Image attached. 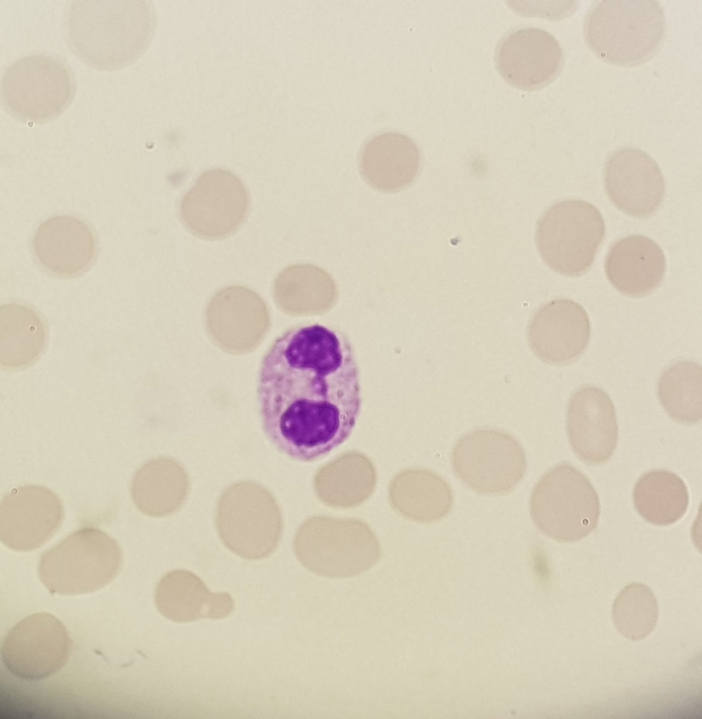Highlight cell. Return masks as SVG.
I'll list each match as a JSON object with an SVG mask.
<instances>
[{
    "instance_id": "obj_1",
    "label": "cell",
    "mask_w": 702,
    "mask_h": 719,
    "mask_svg": "<svg viewBox=\"0 0 702 719\" xmlns=\"http://www.w3.org/2000/svg\"><path fill=\"white\" fill-rule=\"evenodd\" d=\"M256 395L262 430L277 450L303 463L326 456L349 438L361 412L352 343L324 324L286 330L261 360Z\"/></svg>"
},
{
    "instance_id": "obj_2",
    "label": "cell",
    "mask_w": 702,
    "mask_h": 719,
    "mask_svg": "<svg viewBox=\"0 0 702 719\" xmlns=\"http://www.w3.org/2000/svg\"><path fill=\"white\" fill-rule=\"evenodd\" d=\"M154 27L147 1L74 0L65 11L67 46L81 61L101 71L135 61L148 47Z\"/></svg>"
},
{
    "instance_id": "obj_3",
    "label": "cell",
    "mask_w": 702,
    "mask_h": 719,
    "mask_svg": "<svg viewBox=\"0 0 702 719\" xmlns=\"http://www.w3.org/2000/svg\"><path fill=\"white\" fill-rule=\"evenodd\" d=\"M583 35L588 48L604 61L638 66L653 58L664 42V12L655 0L595 1L585 16Z\"/></svg>"
},
{
    "instance_id": "obj_4",
    "label": "cell",
    "mask_w": 702,
    "mask_h": 719,
    "mask_svg": "<svg viewBox=\"0 0 702 719\" xmlns=\"http://www.w3.org/2000/svg\"><path fill=\"white\" fill-rule=\"evenodd\" d=\"M122 562L117 541L100 529L81 528L46 550L39 563V576L53 593H91L110 583Z\"/></svg>"
},
{
    "instance_id": "obj_5",
    "label": "cell",
    "mask_w": 702,
    "mask_h": 719,
    "mask_svg": "<svg viewBox=\"0 0 702 719\" xmlns=\"http://www.w3.org/2000/svg\"><path fill=\"white\" fill-rule=\"evenodd\" d=\"M600 513L598 495L588 478L569 463L548 470L534 487L530 514L548 537L574 542L597 527Z\"/></svg>"
},
{
    "instance_id": "obj_6",
    "label": "cell",
    "mask_w": 702,
    "mask_h": 719,
    "mask_svg": "<svg viewBox=\"0 0 702 719\" xmlns=\"http://www.w3.org/2000/svg\"><path fill=\"white\" fill-rule=\"evenodd\" d=\"M605 234L600 211L581 199H566L548 207L538 220L536 243L545 263L569 277L585 274L591 268Z\"/></svg>"
},
{
    "instance_id": "obj_7",
    "label": "cell",
    "mask_w": 702,
    "mask_h": 719,
    "mask_svg": "<svg viewBox=\"0 0 702 719\" xmlns=\"http://www.w3.org/2000/svg\"><path fill=\"white\" fill-rule=\"evenodd\" d=\"M74 91V79L66 64L40 53L13 62L1 80L6 109L28 123L44 124L59 117L71 103Z\"/></svg>"
},
{
    "instance_id": "obj_8",
    "label": "cell",
    "mask_w": 702,
    "mask_h": 719,
    "mask_svg": "<svg viewBox=\"0 0 702 719\" xmlns=\"http://www.w3.org/2000/svg\"><path fill=\"white\" fill-rule=\"evenodd\" d=\"M456 475L475 492L496 495L511 491L524 477L525 451L508 433L479 428L461 437L451 452Z\"/></svg>"
},
{
    "instance_id": "obj_9",
    "label": "cell",
    "mask_w": 702,
    "mask_h": 719,
    "mask_svg": "<svg viewBox=\"0 0 702 719\" xmlns=\"http://www.w3.org/2000/svg\"><path fill=\"white\" fill-rule=\"evenodd\" d=\"M249 207V191L241 179L228 170L212 169L201 173L184 194L179 216L194 236L218 240L242 226Z\"/></svg>"
},
{
    "instance_id": "obj_10",
    "label": "cell",
    "mask_w": 702,
    "mask_h": 719,
    "mask_svg": "<svg viewBox=\"0 0 702 719\" xmlns=\"http://www.w3.org/2000/svg\"><path fill=\"white\" fill-rule=\"evenodd\" d=\"M70 638L63 624L47 613L29 615L6 635L1 647L5 667L18 678H48L65 664Z\"/></svg>"
},
{
    "instance_id": "obj_11",
    "label": "cell",
    "mask_w": 702,
    "mask_h": 719,
    "mask_svg": "<svg viewBox=\"0 0 702 719\" xmlns=\"http://www.w3.org/2000/svg\"><path fill=\"white\" fill-rule=\"evenodd\" d=\"M63 517L60 498L48 488L34 484L16 487L1 501V541L16 551L34 550L55 534Z\"/></svg>"
},
{
    "instance_id": "obj_12",
    "label": "cell",
    "mask_w": 702,
    "mask_h": 719,
    "mask_svg": "<svg viewBox=\"0 0 702 719\" xmlns=\"http://www.w3.org/2000/svg\"><path fill=\"white\" fill-rule=\"evenodd\" d=\"M604 184L607 195L619 210L639 218L654 215L665 194L658 164L647 152L635 147L621 148L609 156Z\"/></svg>"
},
{
    "instance_id": "obj_13",
    "label": "cell",
    "mask_w": 702,
    "mask_h": 719,
    "mask_svg": "<svg viewBox=\"0 0 702 719\" xmlns=\"http://www.w3.org/2000/svg\"><path fill=\"white\" fill-rule=\"evenodd\" d=\"M564 57L557 40L535 27L512 31L498 43L495 52L498 72L511 86L533 91L551 83L559 74Z\"/></svg>"
},
{
    "instance_id": "obj_14",
    "label": "cell",
    "mask_w": 702,
    "mask_h": 719,
    "mask_svg": "<svg viewBox=\"0 0 702 719\" xmlns=\"http://www.w3.org/2000/svg\"><path fill=\"white\" fill-rule=\"evenodd\" d=\"M529 345L542 362L564 365L586 350L590 323L585 310L567 298H557L538 307L526 330Z\"/></svg>"
},
{
    "instance_id": "obj_15",
    "label": "cell",
    "mask_w": 702,
    "mask_h": 719,
    "mask_svg": "<svg viewBox=\"0 0 702 719\" xmlns=\"http://www.w3.org/2000/svg\"><path fill=\"white\" fill-rule=\"evenodd\" d=\"M567 432L577 458L589 465L606 463L618 440L614 404L602 389L585 385L571 396L567 408Z\"/></svg>"
},
{
    "instance_id": "obj_16",
    "label": "cell",
    "mask_w": 702,
    "mask_h": 719,
    "mask_svg": "<svg viewBox=\"0 0 702 719\" xmlns=\"http://www.w3.org/2000/svg\"><path fill=\"white\" fill-rule=\"evenodd\" d=\"M34 257L44 271L58 278L86 272L97 254L95 232L84 220L70 215L51 216L42 222L32 239Z\"/></svg>"
},
{
    "instance_id": "obj_17",
    "label": "cell",
    "mask_w": 702,
    "mask_h": 719,
    "mask_svg": "<svg viewBox=\"0 0 702 719\" xmlns=\"http://www.w3.org/2000/svg\"><path fill=\"white\" fill-rule=\"evenodd\" d=\"M610 284L621 293L641 297L654 291L665 272L661 248L650 238L633 235L614 243L604 260Z\"/></svg>"
},
{
    "instance_id": "obj_18",
    "label": "cell",
    "mask_w": 702,
    "mask_h": 719,
    "mask_svg": "<svg viewBox=\"0 0 702 719\" xmlns=\"http://www.w3.org/2000/svg\"><path fill=\"white\" fill-rule=\"evenodd\" d=\"M420 162V150L411 138L397 132H385L364 145L359 166L362 176L371 187L395 192L415 180Z\"/></svg>"
},
{
    "instance_id": "obj_19",
    "label": "cell",
    "mask_w": 702,
    "mask_h": 719,
    "mask_svg": "<svg viewBox=\"0 0 702 719\" xmlns=\"http://www.w3.org/2000/svg\"><path fill=\"white\" fill-rule=\"evenodd\" d=\"M155 603L163 616L176 622L223 619L234 608L227 593L211 592L197 576L186 570H175L161 579Z\"/></svg>"
},
{
    "instance_id": "obj_20",
    "label": "cell",
    "mask_w": 702,
    "mask_h": 719,
    "mask_svg": "<svg viewBox=\"0 0 702 719\" xmlns=\"http://www.w3.org/2000/svg\"><path fill=\"white\" fill-rule=\"evenodd\" d=\"M46 343L43 320L31 308L19 303L1 307V364L4 369H22L41 355Z\"/></svg>"
},
{
    "instance_id": "obj_21",
    "label": "cell",
    "mask_w": 702,
    "mask_h": 719,
    "mask_svg": "<svg viewBox=\"0 0 702 719\" xmlns=\"http://www.w3.org/2000/svg\"><path fill=\"white\" fill-rule=\"evenodd\" d=\"M689 501L684 481L668 470L644 473L633 491L637 512L645 521L656 526H668L680 520L687 510Z\"/></svg>"
},
{
    "instance_id": "obj_22",
    "label": "cell",
    "mask_w": 702,
    "mask_h": 719,
    "mask_svg": "<svg viewBox=\"0 0 702 719\" xmlns=\"http://www.w3.org/2000/svg\"><path fill=\"white\" fill-rule=\"evenodd\" d=\"M702 369L693 361H679L661 375L657 393L661 404L675 421L694 424L702 416Z\"/></svg>"
},
{
    "instance_id": "obj_23",
    "label": "cell",
    "mask_w": 702,
    "mask_h": 719,
    "mask_svg": "<svg viewBox=\"0 0 702 719\" xmlns=\"http://www.w3.org/2000/svg\"><path fill=\"white\" fill-rule=\"evenodd\" d=\"M658 616L657 600L644 584L625 586L612 605L611 617L616 628L631 640H641L654 629Z\"/></svg>"
}]
</instances>
